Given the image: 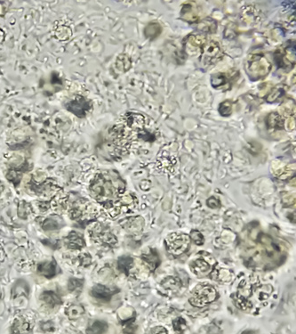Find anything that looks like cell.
<instances>
[{"label":"cell","instance_id":"obj_1","mask_svg":"<svg viewBox=\"0 0 296 334\" xmlns=\"http://www.w3.org/2000/svg\"><path fill=\"white\" fill-rule=\"evenodd\" d=\"M90 194L109 215L116 217L120 213L121 199L126 193V183L116 170H103L93 178Z\"/></svg>","mask_w":296,"mask_h":334},{"label":"cell","instance_id":"obj_2","mask_svg":"<svg viewBox=\"0 0 296 334\" xmlns=\"http://www.w3.org/2000/svg\"><path fill=\"white\" fill-rule=\"evenodd\" d=\"M131 142L132 131L124 124L116 125L109 130L108 139H104L97 145L96 152L99 158L116 162L128 152Z\"/></svg>","mask_w":296,"mask_h":334},{"label":"cell","instance_id":"obj_3","mask_svg":"<svg viewBox=\"0 0 296 334\" xmlns=\"http://www.w3.org/2000/svg\"><path fill=\"white\" fill-rule=\"evenodd\" d=\"M272 64L262 55H252L248 57L246 70L252 81H259L266 77L272 70Z\"/></svg>","mask_w":296,"mask_h":334},{"label":"cell","instance_id":"obj_4","mask_svg":"<svg viewBox=\"0 0 296 334\" xmlns=\"http://www.w3.org/2000/svg\"><path fill=\"white\" fill-rule=\"evenodd\" d=\"M90 238L97 243L103 246L115 247L117 243L116 236L113 235L107 225L96 222L88 228Z\"/></svg>","mask_w":296,"mask_h":334},{"label":"cell","instance_id":"obj_5","mask_svg":"<svg viewBox=\"0 0 296 334\" xmlns=\"http://www.w3.org/2000/svg\"><path fill=\"white\" fill-rule=\"evenodd\" d=\"M218 298V293L211 285H203L195 290L190 303L196 307H204L210 303L214 302Z\"/></svg>","mask_w":296,"mask_h":334},{"label":"cell","instance_id":"obj_6","mask_svg":"<svg viewBox=\"0 0 296 334\" xmlns=\"http://www.w3.org/2000/svg\"><path fill=\"white\" fill-rule=\"evenodd\" d=\"M165 243L170 253L182 255L189 249L191 244V238L186 234L173 233L166 237Z\"/></svg>","mask_w":296,"mask_h":334},{"label":"cell","instance_id":"obj_7","mask_svg":"<svg viewBox=\"0 0 296 334\" xmlns=\"http://www.w3.org/2000/svg\"><path fill=\"white\" fill-rule=\"evenodd\" d=\"M93 106L94 105L90 99L83 95H76L73 98L69 100L64 107L68 112L74 114L75 116L83 119L91 112Z\"/></svg>","mask_w":296,"mask_h":334},{"label":"cell","instance_id":"obj_8","mask_svg":"<svg viewBox=\"0 0 296 334\" xmlns=\"http://www.w3.org/2000/svg\"><path fill=\"white\" fill-rule=\"evenodd\" d=\"M200 61L204 65H214L222 60L223 54L219 43L215 40L206 41L201 47Z\"/></svg>","mask_w":296,"mask_h":334},{"label":"cell","instance_id":"obj_9","mask_svg":"<svg viewBox=\"0 0 296 334\" xmlns=\"http://www.w3.org/2000/svg\"><path fill=\"white\" fill-rule=\"evenodd\" d=\"M274 61L279 69L291 70L295 63V50L293 44L281 46L276 50Z\"/></svg>","mask_w":296,"mask_h":334},{"label":"cell","instance_id":"obj_10","mask_svg":"<svg viewBox=\"0 0 296 334\" xmlns=\"http://www.w3.org/2000/svg\"><path fill=\"white\" fill-rule=\"evenodd\" d=\"M120 292V289L109 287L106 285H98L90 290V296L101 302H109L114 295Z\"/></svg>","mask_w":296,"mask_h":334},{"label":"cell","instance_id":"obj_11","mask_svg":"<svg viewBox=\"0 0 296 334\" xmlns=\"http://www.w3.org/2000/svg\"><path fill=\"white\" fill-rule=\"evenodd\" d=\"M125 126L130 130L132 132L135 131L136 133H139L141 131H144L145 117L141 115L140 113H127L123 117Z\"/></svg>","mask_w":296,"mask_h":334},{"label":"cell","instance_id":"obj_12","mask_svg":"<svg viewBox=\"0 0 296 334\" xmlns=\"http://www.w3.org/2000/svg\"><path fill=\"white\" fill-rule=\"evenodd\" d=\"M120 225L131 235H137L144 227V219L140 216L129 217L120 220Z\"/></svg>","mask_w":296,"mask_h":334},{"label":"cell","instance_id":"obj_13","mask_svg":"<svg viewBox=\"0 0 296 334\" xmlns=\"http://www.w3.org/2000/svg\"><path fill=\"white\" fill-rule=\"evenodd\" d=\"M181 17L188 22H196L200 18V7L195 2L184 4L181 10Z\"/></svg>","mask_w":296,"mask_h":334},{"label":"cell","instance_id":"obj_14","mask_svg":"<svg viewBox=\"0 0 296 334\" xmlns=\"http://www.w3.org/2000/svg\"><path fill=\"white\" fill-rule=\"evenodd\" d=\"M39 300L42 303L43 306L49 310L56 309L63 304V299L61 296L53 291H45L42 292L39 297Z\"/></svg>","mask_w":296,"mask_h":334},{"label":"cell","instance_id":"obj_15","mask_svg":"<svg viewBox=\"0 0 296 334\" xmlns=\"http://www.w3.org/2000/svg\"><path fill=\"white\" fill-rule=\"evenodd\" d=\"M64 244L68 249L73 250H82L85 246V238L77 231H71L64 239Z\"/></svg>","mask_w":296,"mask_h":334},{"label":"cell","instance_id":"obj_16","mask_svg":"<svg viewBox=\"0 0 296 334\" xmlns=\"http://www.w3.org/2000/svg\"><path fill=\"white\" fill-rule=\"evenodd\" d=\"M58 270L59 267L57 265L56 261H45V262H41L38 265L37 267V271L41 276L46 278V279H52V278L55 277L58 274Z\"/></svg>","mask_w":296,"mask_h":334},{"label":"cell","instance_id":"obj_17","mask_svg":"<svg viewBox=\"0 0 296 334\" xmlns=\"http://www.w3.org/2000/svg\"><path fill=\"white\" fill-rule=\"evenodd\" d=\"M10 334H33L32 324L23 317H18L12 324Z\"/></svg>","mask_w":296,"mask_h":334},{"label":"cell","instance_id":"obj_18","mask_svg":"<svg viewBox=\"0 0 296 334\" xmlns=\"http://www.w3.org/2000/svg\"><path fill=\"white\" fill-rule=\"evenodd\" d=\"M64 225L63 218L58 215H53L44 219L42 223V228L45 231H55L62 228Z\"/></svg>","mask_w":296,"mask_h":334},{"label":"cell","instance_id":"obj_19","mask_svg":"<svg viewBox=\"0 0 296 334\" xmlns=\"http://www.w3.org/2000/svg\"><path fill=\"white\" fill-rule=\"evenodd\" d=\"M141 260L144 262L145 266L151 271L156 270V268L160 264L159 253L156 250H150L147 253L142 254Z\"/></svg>","mask_w":296,"mask_h":334},{"label":"cell","instance_id":"obj_20","mask_svg":"<svg viewBox=\"0 0 296 334\" xmlns=\"http://www.w3.org/2000/svg\"><path fill=\"white\" fill-rule=\"evenodd\" d=\"M211 84L215 89L227 90L230 88L229 78L225 73H216L211 76Z\"/></svg>","mask_w":296,"mask_h":334},{"label":"cell","instance_id":"obj_21","mask_svg":"<svg viewBox=\"0 0 296 334\" xmlns=\"http://www.w3.org/2000/svg\"><path fill=\"white\" fill-rule=\"evenodd\" d=\"M109 331V324L105 321L96 320L88 324L85 334H107Z\"/></svg>","mask_w":296,"mask_h":334},{"label":"cell","instance_id":"obj_22","mask_svg":"<svg viewBox=\"0 0 296 334\" xmlns=\"http://www.w3.org/2000/svg\"><path fill=\"white\" fill-rule=\"evenodd\" d=\"M85 314V309L81 304L73 303L65 309V315L71 321L78 320Z\"/></svg>","mask_w":296,"mask_h":334},{"label":"cell","instance_id":"obj_23","mask_svg":"<svg viewBox=\"0 0 296 334\" xmlns=\"http://www.w3.org/2000/svg\"><path fill=\"white\" fill-rule=\"evenodd\" d=\"M266 124L269 129L272 130H283L285 125V120L282 116L278 113H272L269 114L266 120Z\"/></svg>","mask_w":296,"mask_h":334},{"label":"cell","instance_id":"obj_24","mask_svg":"<svg viewBox=\"0 0 296 334\" xmlns=\"http://www.w3.org/2000/svg\"><path fill=\"white\" fill-rule=\"evenodd\" d=\"M197 29H198V31L204 32V33L212 34V33H215L216 32L217 23L214 19L206 18V19H204V20L199 21V23L197 25Z\"/></svg>","mask_w":296,"mask_h":334},{"label":"cell","instance_id":"obj_25","mask_svg":"<svg viewBox=\"0 0 296 334\" xmlns=\"http://www.w3.org/2000/svg\"><path fill=\"white\" fill-rule=\"evenodd\" d=\"M191 269L197 275H204V274H208V272L210 271L211 267L203 259H198V260L195 261L192 263V265H191Z\"/></svg>","mask_w":296,"mask_h":334},{"label":"cell","instance_id":"obj_26","mask_svg":"<svg viewBox=\"0 0 296 334\" xmlns=\"http://www.w3.org/2000/svg\"><path fill=\"white\" fill-rule=\"evenodd\" d=\"M134 267V259L129 256L120 257L117 261V267L121 273L129 275L132 267Z\"/></svg>","mask_w":296,"mask_h":334},{"label":"cell","instance_id":"obj_27","mask_svg":"<svg viewBox=\"0 0 296 334\" xmlns=\"http://www.w3.org/2000/svg\"><path fill=\"white\" fill-rule=\"evenodd\" d=\"M131 66H132V60L129 56L122 54L116 58V67L120 72H127V70H130Z\"/></svg>","mask_w":296,"mask_h":334},{"label":"cell","instance_id":"obj_28","mask_svg":"<svg viewBox=\"0 0 296 334\" xmlns=\"http://www.w3.org/2000/svg\"><path fill=\"white\" fill-rule=\"evenodd\" d=\"M85 281L84 279H79V278H70V280L68 281V291L76 294V295H79L80 292H82V289L84 286Z\"/></svg>","mask_w":296,"mask_h":334},{"label":"cell","instance_id":"obj_29","mask_svg":"<svg viewBox=\"0 0 296 334\" xmlns=\"http://www.w3.org/2000/svg\"><path fill=\"white\" fill-rule=\"evenodd\" d=\"M161 32H162V28H161V26L159 25V23H158V22H151L150 24L146 26L144 30V34L148 39L153 40V39H155L156 38H158L160 35Z\"/></svg>","mask_w":296,"mask_h":334},{"label":"cell","instance_id":"obj_30","mask_svg":"<svg viewBox=\"0 0 296 334\" xmlns=\"http://www.w3.org/2000/svg\"><path fill=\"white\" fill-rule=\"evenodd\" d=\"M32 213H33V210L32 205L25 200H21L18 205L17 214L19 218L21 219H27L32 216Z\"/></svg>","mask_w":296,"mask_h":334},{"label":"cell","instance_id":"obj_31","mask_svg":"<svg viewBox=\"0 0 296 334\" xmlns=\"http://www.w3.org/2000/svg\"><path fill=\"white\" fill-rule=\"evenodd\" d=\"M208 39L203 35H191L188 37L187 42L193 47H202L206 43Z\"/></svg>","mask_w":296,"mask_h":334},{"label":"cell","instance_id":"obj_32","mask_svg":"<svg viewBox=\"0 0 296 334\" xmlns=\"http://www.w3.org/2000/svg\"><path fill=\"white\" fill-rule=\"evenodd\" d=\"M163 287L173 291L174 289L180 288L181 282L179 279L174 277H167L162 282Z\"/></svg>","mask_w":296,"mask_h":334},{"label":"cell","instance_id":"obj_33","mask_svg":"<svg viewBox=\"0 0 296 334\" xmlns=\"http://www.w3.org/2000/svg\"><path fill=\"white\" fill-rule=\"evenodd\" d=\"M173 329L178 334L184 333L186 328H187V323L184 320L183 317H178L173 323Z\"/></svg>","mask_w":296,"mask_h":334},{"label":"cell","instance_id":"obj_34","mask_svg":"<svg viewBox=\"0 0 296 334\" xmlns=\"http://www.w3.org/2000/svg\"><path fill=\"white\" fill-rule=\"evenodd\" d=\"M135 319H130L123 323V332L125 334H136L137 326L134 323Z\"/></svg>","mask_w":296,"mask_h":334},{"label":"cell","instance_id":"obj_35","mask_svg":"<svg viewBox=\"0 0 296 334\" xmlns=\"http://www.w3.org/2000/svg\"><path fill=\"white\" fill-rule=\"evenodd\" d=\"M219 113L222 116L228 117L232 113V102L230 101H224L220 105Z\"/></svg>","mask_w":296,"mask_h":334},{"label":"cell","instance_id":"obj_36","mask_svg":"<svg viewBox=\"0 0 296 334\" xmlns=\"http://www.w3.org/2000/svg\"><path fill=\"white\" fill-rule=\"evenodd\" d=\"M285 93V90L283 89L282 88H276L271 91V93L269 94L268 96H267V102H275L278 99L280 98L281 96H283Z\"/></svg>","mask_w":296,"mask_h":334},{"label":"cell","instance_id":"obj_37","mask_svg":"<svg viewBox=\"0 0 296 334\" xmlns=\"http://www.w3.org/2000/svg\"><path fill=\"white\" fill-rule=\"evenodd\" d=\"M193 242H194L197 245H202L204 243V236L201 234L198 230H192L191 232V236H190Z\"/></svg>","mask_w":296,"mask_h":334},{"label":"cell","instance_id":"obj_38","mask_svg":"<svg viewBox=\"0 0 296 334\" xmlns=\"http://www.w3.org/2000/svg\"><path fill=\"white\" fill-rule=\"evenodd\" d=\"M40 329L44 332H53L55 330L54 324L51 321H46V322H41L40 323Z\"/></svg>","mask_w":296,"mask_h":334},{"label":"cell","instance_id":"obj_39","mask_svg":"<svg viewBox=\"0 0 296 334\" xmlns=\"http://www.w3.org/2000/svg\"><path fill=\"white\" fill-rule=\"evenodd\" d=\"M78 261L81 266H84V267H86V266H89L91 264L92 262V257L90 256L89 253H83L81 255L78 256Z\"/></svg>","mask_w":296,"mask_h":334},{"label":"cell","instance_id":"obj_40","mask_svg":"<svg viewBox=\"0 0 296 334\" xmlns=\"http://www.w3.org/2000/svg\"><path fill=\"white\" fill-rule=\"evenodd\" d=\"M295 127V119L294 116H290L287 120H285V125L284 127H286L288 131H293Z\"/></svg>","mask_w":296,"mask_h":334},{"label":"cell","instance_id":"obj_41","mask_svg":"<svg viewBox=\"0 0 296 334\" xmlns=\"http://www.w3.org/2000/svg\"><path fill=\"white\" fill-rule=\"evenodd\" d=\"M147 334H168V331L166 328L162 326H157V327L152 328L147 332Z\"/></svg>","mask_w":296,"mask_h":334},{"label":"cell","instance_id":"obj_42","mask_svg":"<svg viewBox=\"0 0 296 334\" xmlns=\"http://www.w3.org/2000/svg\"><path fill=\"white\" fill-rule=\"evenodd\" d=\"M206 204H208V207H210L211 209H216V208H219L221 206L220 200L215 197L209 198L208 201H206Z\"/></svg>","mask_w":296,"mask_h":334},{"label":"cell","instance_id":"obj_43","mask_svg":"<svg viewBox=\"0 0 296 334\" xmlns=\"http://www.w3.org/2000/svg\"><path fill=\"white\" fill-rule=\"evenodd\" d=\"M6 251H5V249H4L3 245L0 243V265L3 263L5 260H6Z\"/></svg>","mask_w":296,"mask_h":334},{"label":"cell","instance_id":"obj_44","mask_svg":"<svg viewBox=\"0 0 296 334\" xmlns=\"http://www.w3.org/2000/svg\"><path fill=\"white\" fill-rule=\"evenodd\" d=\"M5 39V32H3V30L0 29V44H2Z\"/></svg>","mask_w":296,"mask_h":334},{"label":"cell","instance_id":"obj_45","mask_svg":"<svg viewBox=\"0 0 296 334\" xmlns=\"http://www.w3.org/2000/svg\"><path fill=\"white\" fill-rule=\"evenodd\" d=\"M4 188H5V187H4L3 184H2V183H1V182H0V194H2V193H3Z\"/></svg>","mask_w":296,"mask_h":334},{"label":"cell","instance_id":"obj_46","mask_svg":"<svg viewBox=\"0 0 296 334\" xmlns=\"http://www.w3.org/2000/svg\"><path fill=\"white\" fill-rule=\"evenodd\" d=\"M242 334H254V333H253L252 331H245V332H243V333Z\"/></svg>","mask_w":296,"mask_h":334}]
</instances>
